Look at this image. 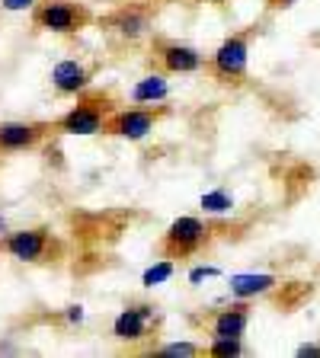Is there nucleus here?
Returning a JSON list of instances; mask_svg holds the SVG:
<instances>
[{
    "instance_id": "f257e3e1",
    "label": "nucleus",
    "mask_w": 320,
    "mask_h": 358,
    "mask_svg": "<svg viewBox=\"0 0 320 358\" xmlns=\"http://www.w3.org/2000/svg\"><path fill=\"white\" fill-rule=\"evenodd\" d=\"M32 13V26L39 32H52V36H77L93 22L87 3L81 0H36Z\"/></svg>"
},
{
    "instance_id": "f03ea898",
    "label": "nucleus",
    "mask_w": 320,
    "mask_h": 358,
    "mask_svg": "<svg viewBox=\"0 0 320 358\" xmlns=\"http://www.w3.org/2000/svg\"><path fill=\"white\" fill-rule=\"evenodd\" d=\"M253 29H240V32H231L211 52V61H209V71L218 83H228V87H240L246 80V67H250V42H253Z\"/></svg>"
},
{
    "instance_id": "7ed1b4c3",
    "label": "nucleus",
    "mask_w": 320,
    "mask_h": 358,
    "mask_svg": "<svg viewBox=\"0 0 320 358\" xmlns=\"http://www.w3.org/2000/svg\"><path fill=\"white\" fill-rule=\"evenodd\" d=\"M209 234H211V227L202 221V217L179 215L164 231L157 250H160V256H167V259H189V256H195L202 246L209 243Z\"/></svg>"
},
{
    "instance_id": "20e7f679",
    "label": "nucleus",
    "mask_w": 320,
    "mask_h": 358,
    "mask_svg": "<svg viewBox=\"0 0 320 358\" xmlns=\"http://www.w3.org/2000/svg\"><path fill=\"white\" fill-rule=\"evenodd\" d=\"M112 115V96H87L77 106L61 115L58 122H52L55 131L74 134V138H90V134H103L106 122Z\"/></svg>"
},
{
    "instance_id": "39448f33",
    "label": "nucleus",
    "mask_w": 320,
    "mask_h": 358,
    "mask_svg": "<svg viewBox=\"0 0 320 358\" xmlns=\"http://www.w3.org/2000/svg\"><path fill=\"white\" fill-rule=\"evenodd\" d=\"M0 250L16 262H52L55 256V237L48 227H22V231H10L7 237L0 240Z\"/></svg>"
},
{
    "instance_id": "423d86ee",
    "label": "nucleus",
    "mask_w": 320,
    "mask_h": 358,
    "mask_svg": "<svg viewBox=\"0 0 320 358\" xmlns=\"http://www.w3.org/2000/svg\"><path fill=\"white\" fill-rule=\"evenodd\" d=\"M167 115V109H116L106 122V131L103 134H112V138H122V141H144L154 125Z\"/></svg>"
},
{
    "instance_id": "0eeeda50",
    "label": "nucleus",
    "mask_w": 320,
    "mask_h": 358,
    "mask_svg": "<svg viewBox=\"0 0 320 358\" xmlns=\"http://www.w3.org/2000/svg\"><path fill=\"white\" fill-rule=\"evenodd\" d=\"M151 55L160 64L164 74H195L205 67V55L186 42H170V38H154Z\"/></svg>"
},
{
    "instance_id": "6e6552de",
    "label": "nucleus",
    "mask_w": 320,
    "mask_h": 358,
    "mask_svg": "<svg viewBox=\"0 0 320 358\" xmlns=\"http://www.w3.org/2000/svg\"><path fill=\"white\" fill-rule=\"evenodd\" d=\"M154 317L157 313L151 304H125L116 313V320H112V339H119V343H141V339H148Z\"/></svg>"
},
{
    "instance_id": "1a4fd4ad",
    "label": "nucleus",
    "mask_w": 320,
    "mask_h": 358,
    "mask_svg": "<svg viewBox=\"0 0 320 358\" xmlns=\"http://www.w3.org/2000/svg\"><path fill=\"white\" fill-rule=\"evenodd\" d=\"M151 22H154V16H151L148 7L128 3V7H119L116 13L106 16L103 26L112 29L119 38H125V42H141L144 36H151Z\"/></svg>"
},
{
    "instance_id": "9d476101",
    "label": "nucleus",
    "mask_w": 320,
    "mask_h": 358,
    "mask_svg": "<svg viewBox=\"0 0 320 358\" xmlns=\"http://www.w3.org/2000/svg\"><path fill=\"white\" fill-rule=\"evenodd\" d=\"M250 310H253L250 301L234 298L228 307H218L205 317V329H209V336H237V339H244L246 327H250Z\"/></svg>"
},
{
    "instance_id": "9b49d317",
    "label": "nucleus",
    "mask_w": 320,
    "mask_h": 358,
    "mask_svg": "<svg viewBox=\"0 0 320 358\" xmlns=\"http://www.w3.org/2000/svg\"><path fill=\"white\" fill-rule=\"evenodd\" d=\"M48 131H55V125H42V122H0V150L16 154V150H32L39 148Z\"/></svg>"
},
{
    "instance_id": "f8f14e48",
    "label": "nucleus",
    "mask_w": 320,
    "mask_h": 358,
    "mask_svg": "<svg viewBox=\"0 0 320 358\" xmlns=\"http://www.w3.org/2000/svg\"><path fill=\"white\" fill-rule=\"evenodd\" d=\"M90 80H93V67H87L83 61L67 58L52 67V87L61 96H77V93H83V90L90 87Z\"/></svg>"
},
{
    "instance_id": "ddd939ff",
    "label": "nucleus",
    "mask_w": 320,
    "mask_h": 358,
    "mask_svg": "<svg viewBox=\"0 0 320 358\" xmlns=\"http://www.w3.org/2000/svg\"><path fill=\"white\" fill-rule=\"evenodd\" d=\"M276 288H279V275H272V272H240V275H231V282H228L231 298L240 301H253Z\"/></svg>"
},
{
    "instance_id": "4468645a",
    "label": "nucleus",
    "mask_w": 320,
    "mask_h": 358,
    "mask_svg": "<svg viewBox=\"0 0 320 358\" xmlns=\"http://www.w3.org/2000/svg\"><path fill=\"white\" fill-rule=\"evenodd\" d=\"M167 96H170V80H167L164 71H157V74H144L141 80L132 87V99L134 103H144V106L164 103Z\"/></svg>"
},
{
    "instance_id": "2eb2a0df",
    "label": "nucleus",
    "mask_w": 320,
    "mask_h": 358,
    "mask_svg": "<svg viewBox=\"0 0 320 358\" xmlns=\"http://www.w3.org/2000/svg\"><path fill=\"white\" fill-rule=\"evenodd\" d=\"M202 211L205 215H231L234 211V195L228 192V189H211V192H205L199 199Z\"/></svg>"
},
{
    "instance_id": "dca6fc26",
    "label": "nucleus",
    "mask_w": 320,
    "mask_h": 358,
    "mask_svg": "<svg viewBox=\"0 0 320 358\" xmlns=\"http://www.w3.org/2000/svg\"><path fill=\"white\" fill-rule=\"evenodd\" d=\"M202 355H244V343L237 336H211L202 345Z\"/></svg>"
},
{
    "instance_id": "f3484780",
    "label": "nucleus",
    "mask_w": 320,
    "mask_h": 358,
    "mask_svg": "<svg viewBox=\"0 0 320 358\" xmlns=\"http://www.w3.org/2000/svg\"><path fill=\"white\" fill-rule=\"evenodd\" d=\"M173 272H176V259H160L154 262L151 268H144V275H141V285L144 288H157V285H164L167 278H173Z\"/></svg>"
},
{
    "instance_id": "a211bd4d",
    "label": "nucleus",
    "mask_w": 320,
    "mask_h": 358,
    "mask_svg": "<svg viewBox=\"0 0 320 358\" xmlns=\"http://www.w3.org/2000/svg\"><path fill=\"white\" fill-rule=\"evenodd\" d=\"M154 355L193 358V355H202V345H195V343H170V345H160V349H154Z\"/></svg>"
},
{
    "instance_id": "6ab92c4d",
    "label": "nucleus",
    "mask_w": 320,
    "mask_h": 358,
    "mask_svg": "<svg viewBox=\"0 0 320 358\" xmlns=\"http://www.w3.org/2000/svg\"><path fill=\"white\" fill-rule=\"evenodd\" d=\"M215 275H218V268H215V266H195L193 272H189V282L199 285L202 278H215Z\"/></svg>"
},
{
    "instance_id": "aec40b11",
    "label": "nucleus",
    "mask_w": 320,
    "mask_h": 358,
    "mask_svg": "<svg viewBox=\"0 0 320 358\" xmlns=\"http://www.w3.org/2000/svg\"><path fill=\"white\" fill-rule=\"evenodd\" d=\"M83 317H87V313H83V304H67V307H64V320L71 323V327L83 323Z\"/></svg>"
},
{
    "instance_id": "412c9836",
    "label": "nucleus",
    "mask_w": 320,
    "mask_h": 358,
    "mask_svg": "<svg viewBox=\"0 0 320 358\" xmlns=\"http://www.w3.org/2000/svg\"><path fill=\"white\" fill-rule=\"evenodd\" d=\"M0 7L10 10V13H22V10L36 7V0H0Z\"/></svg>"
},
{
    "instance_id": "4be33fe9",
    "label": "nucleus",
    "mask_w": 320,
    "mask_h": 358,
    "mask_svg": "<svg viewBox=\"0 0 320 358\" xmlns=\"http://www.w3.org/2000/svg\"><path fill=\"white\" fill-rule=\"evenodd\" d=\"M295 3H298V0H266V10H272V13H276V10H288V7H295Z\"/></svg>"
},
{
    "instance_id": "5701e85b",
    "label": "nucleus",
    "mask_w": 320,
    "mask_h": 358,
    "mask_svg": "<svg viewBox=\"0 0 320 358\" xmlns=\"http://www.w3.org/2000/svg\"><path fill=\"white\" fill-rule=\"evenodd\" d=\"M295 355H320V345L317 343H305V345H298V349H295Z\"/></svg>"
},
{
    "instance_id": "b1692460",
    "label": "nucleus",
    "mask_w": 320,
    "mask_h": 358,
    "mask_svg": "<svg viewBox=\"0 0 320 358\" xmlns=\"http://www.w3.org/2000/svg\"><path fill=\"white\" fill-rule=\"evenodd\" d=\"M202 3H218V7H221V3H228V0H202Z\"/></svg>"
},
{
    "instance_id": "393cba45",
    "label": "nucleus",
    "mask_w": 320,
    "mask_h": 358,
    "mask_svg": "<svg viewBox=\"0 0 320 358\" xmlns=\"http://www.w3.org/2000/svg\"><path fill=\"white\" fill-rule=\"evenodd\" d=\"M4 231H7V221H4V217H0V234H4Z\"/></svg>"
}]
</instances>
